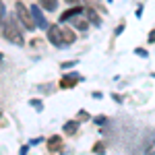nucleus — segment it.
<instances>
[{
	"label": "nucleus",
	"instance_id": "1",
	"mask_svg": "<svg viewBox=\"0 0 155 155\" xmlns=\"http://www.w3.org/2000/svg\"><path fill=\"white\" fill-rule=\"evenodd\" d=\"M0 33H2V37L4 39H8L11 44H15V46H23L25 39H23V33L19 31V27H17V19L15 17H4V21L0 23Z\"/></svg>",
	"mask_w": 155,
	"mask_h": 155
},
{
	"label": "nucleus",
	"instance_id": "2",
	"mask_svg": "<svg viewBox=\"0 0 155 155\" xmlns=\"http://www.w3.org/2000/svg\"><path fill=\"white\" fill-rule=\"evenodd\" d=\"M15 19H17V21H21V25H23L25 29H29V31H33V29H35L33 17H31L29 8L25 6L23 2H17V4H15Z\"/></svg>",
	"mask_w": 155,
	"mask_h": 155
},
{
	"label": "nucleus",
	"instance_id": "3",
	"mask_svg": "<svg viewBox=\"0 0 155 155\" xmlns=\"http://www.w3.org/2000/svg\"><path fill=\"white\" fill-rule=\"evenodd\" d=\"M29 12H31V17H33V23H35V27H39V29H48V21H46L44 12H41V8H39L37 4H33V6L29 8Z\"/></svg>",
	"mask_w": 155,
	"mask_h": 155
},
{
	"label": "nucleus",
	"instance_id": "4",
	"mask_svg": "<svg viewBox=\"0 0 155 155\" xmlns=\"http://www.w3.org/2000/svg\"><path fill=\"white\" fill-rule=\"evenodd\" d=\"M46 31H48V41L50 44H54V46H58V48L64 46V44H62V31H60L58 25H48Z\"/></svg>",
	"mask_w": 155,
	"mask_h": 155
},
{
	"label": "nucleus",
	"instance_id": "5",
	"mask_svg": "<svg viewBox=\"0 0 155 155\" xmlns=\"http://www.w3.org/2000/svg\"><path fill=\"white\" fill-rule=\"evenodd\" d=\"M62 147H64V143H62V137L54 134V137H50V139H48V149H50V153H58V151H62Z\"/></svg>",
	"mask_w": 155,
	"mask_h": 155
},
{
	"label": "nucleus",
	"instance_id": "6",
	"mask_svg": "<svg viewBox=\"0 0 155 155\" xmlns=\"http://www.w3.org/2000/svg\"><path fill=\"white\" fill-rule=\"evenodd\" d=\"M83 15L87 17V21H89L91 25H95V27H99V25H101V19H99V15H97V12L93 11L91 6H85V8H83Z\"/></svg>",
	"mask_w": 155,
	"mask_h": 155
},
{
	"label": "nucleus",
	"instance_id": "7",
	"mask_svg": "<svg viewBox=\"0 0 155 155\" xmlns=\"http://www.w3.org/2000/svg\"><path fill=\"white\" fill-rule=\"evenodd\" d=\"M77 81H83V77L81 74H71V77H64L62 81H60V89H72Z\"/></svg>",
	"mask_w": 155,
	"mask_h": 155
},
{
	"label": "nucleus",
	"instance_id": "8",
	"mask_svg": "<svg viewBox=\"0 0 155 155\" xmlns=\"http://www.w3.org/2000/svg\"><path fill=\"white\" fill-rule=\"evenodd\" d=\"M83 12V6H74V8H71V11H64L62 15H60V21L64 23V21H71V19H74L77 15H81Z\"/></svg>",
	"mask_w": 155,
	"mask_h": 155
},
{
	"label": "nucleus",
	"instance_id": "9",
	"mask_svg": "<svg viewBox=\"0 0 155 155\" xmlns=\"http://www.w3.org/2000/svg\"><path fill=\"white\" fill-rule=\"evenodd\" d=\"M60 31H62V44H64V46L77 41V33H74L72 29H60Z\"/></svg>",
	"mask_w": 155,
	"mask_h": 155
},
{
	"label": "nucleus",
	"instance_id": "10",
	"mask_svg": "<svg viewBox=\"0 0 155 155\" xmlns=\"http://www.w3.org/2000/svg\"><path fill=\"white\" fill-rule=\"evenodd\" d=\"M62 130L66 132V134H74V132L79 130V120H68L66 124H64V128Z\"/></svg>",
	"mask_w": 155,
	"mask_h": 155
},
{
	"label": "nucleus",
	"instance_id": "11",
	"mask_svg": "<svg viewBox=\"0 0 155 155\" xmlns=\"http://www.w3.org/2000/svg\"><path fill=\"white\" fill-rule=\"evenodd\" d=\"M39 6L46 8V11H50V12H54L58 8V0H39Z\"/></svg>",
	"mask_w": 155,
	"mask_h": 155
},
{
	"label": "nucleus",
	"instance_id": "12",
	"mask_svg": "<svg viewBox=\"0 0 155 155\" xmlns=\"http://www.w3.org/2000/svg\"><path fill=\"white\" fill-rule=\"evenodd\" d=\"M72 25H74V29H79V31H87V29H89V21H87V19H72Z\"/></svg>",
	"mask_w": 155,
	"mask_h": 155
},
{
	"label": "nucleus",
	"instance_id": "13",
	"mask_svg": "<svg viewBox=\"0 0 155 155\" xmlns=\"http://www.w3.org/2000/svg\"><path fill=\"white\" fill-rule=\"evenodd\" d=\"M93 153H95V155H104V153H106V145H104V143H95V145H93Z\"/></svg>",
	"mask_w": 155,
	"mask_h": 155
},
{
	"label": "nucleus",
	"instance_id": "14",
	"mask_svg": "<svg viewBox=\"0 0 155 155\" xmlns=\"http://www.w3.org/2000/svg\"><path fill=\"white\" fill-rule=\"evenodd\" d=\"M4 17H6V8H4V2L0 0V23L4 21Z\"/></svg>",
	"mask_w": 155,
	"mask_h": 155
},
{
	"label": "nucleus",
	"instance_id": "15",
	"mask_svg": "<svg viewBox=\"0 0 155 155\" xmlns=\"http://www.w3.org/2000/svg\"><path fill=\"white\" fill-rule=\"evenodd\" d=\"M134 52H137V54H139L141 58H147V56H149V54H147V50H143V48H137Z\"/></svg>",
	"mask_w": 155,
	"mask_h": 155
},
{
	"label": "nucleus",
	"instance_id": "16",
	"mask_svg": "<svg viewBox=\"0 0 155 155\" xmlns=\"http://www.w3.org/2000/svg\"><path fill=\"white\" fill-rule=\"evenodd\" d=\"M79 120H89V112L81 110V112H79Z\"/></svg>",
	"mask_w": 155,
	"mask_h": 155
},
{
	"label": "nucleus",
	"instance_id": "17",
	"mask_svg": "<svg viewBox=\"0 0 155 155\" xmlns=\"http://www.w3.org/2000/svg\"><path fill=\"white\" fill-rule=\"evenodd\" d=\"M27 153H29V145H25V147L19 149V155H27Z\"/></svg>",
	"mask_w": 155,
	"mask_h": 155
},
{
	"label": "nucleus",
	"instance_id": "18",
	"mask_svg": "<svg viewBox=\"0 0 155 155\" xmlns=\"http://www.w3.org/2000/svg\"><path fill=\"white\" fill-rule=\"evenodd\" d=\"M41 46H44V44H41L39 39H33V41H31V48H41Z\"/></svg>",
	"mask_w": 155,
	"mask_h": 155
},
{
	"label": "nucleus",
	"instance_id": "19",
	"mask_svg": "<svg viewBox=\"0 0 155 155\" xmlns=\"http://www.w3.org/2000/svg\"><path fill=\"white\" fill-rule=\"evenodd\" d=\"M31 106L37 107V110H41V107H44V106H41V101H35V99H31Z\"/></svg>",
	"mask_w": 155,
	"mask_h": 155
},
{
	"label": "nucleus",
	"instance_id": "20",
	"mask_svg": "<svg viewBox=\"0 0 155 155\" xmlns=\"http://www.w3.org/2000/svg\"><path fill=\"white\" fill-rule=\"evenodd\" d=\"M71 66H77V62H62V68H71Z\"/></svg>",
	"mask_w": 155,
	"mask_h": 155
},
{
	"label": "nucleus",
	"instance_id": "21",
	"mask_svg": "<svg viewBox=\"0 0 155 155\" xmlns=\"http://www.w3.org/2000/svg\"><path fill=\"white\" fill-rule=\"evenodd\" d=\"M147 39H149L151 44H155V29H153V31H151V33H149V37H147Z\"/></svg>",
	"mask_w": 155,
	"mask_h": 155
},
{
	"label": "nucleus",
	"instance_id": "22",
	"mask_svg": "<svg viewBox=\"0 0 155 155\" xmlns=\"http://www.w3.org/2000/svg\"><path fill=\"white\" fill-rule=\"evenodd\" d=\"M122 31H124V23H122V25H118V27H116V35H120Z\"/></svg>",
	"mask_w": 155,
	"mask_h": 155
},
{
	"label": "nucleus",
	"instance_id": "23",
	"mask_svg": "<svg viewBox=\"0 0 155 155\" xmlns=\"http://www.w3.org/2000/svg\"><path fill=\"white\" fill-rule=\"evenodd\" d=\"M66 2H68V4H72V6H77V4H79V0H66Z\"/></svg>",
	"mask_w": 155,
	"mask_h": 155
},
{
	"label": "nucleus",
	"instance_id": "24",
	"mask_svg": "<svg viewBox=\"0 0 155 155\" xmlns=\"http://www.w3.org/2000/svg\"><path fill=\"white\" fill-rule=\"evenodd\" d=\"M147 155H155V147H153V149H149V151H147Z\"/></svg>",
	"mask_w": 155,
	"mask_h": 155
},
{
	"label": "nucleus",
	"instance_id": "25",
	"mask_svg": "<svg viewBox=\"0 0 155 155\" xmlns=\"http://www.w3.org/2000/svg\"><path fill=\"white\" fill-rule=\"evenodd\" d=\"M153 137H155V128H153Z\"/></svg>",
	"mask_w": 155,
	"mask_h": 155
},
{
	"label": "nucleus",
	"instance_id": "26",
	"mask_svg": "<svg viewBox=\"0 0 155 155\" xmlns=\"http://www.w3.org/2000/svg\"><path fill=\"white\" fill-rule=\"evenodd\" d=\"M0 60H2V54H0Z\"/></svg>",
	"mask_w": 155,
	"mask_h": 155
},
{
	"label": "nucleus",
	"instance_id": "27",
	"mask_svg": "<svg viewBox=\"0 0 155 155\" xmlns=\"http://www.w3.org/2000/svg\"><path fill=\"white\" fill-rule=\"evenodd\" d=\"M153 77H155V74H153Z\"/></svg>",
	"mask_w": 155,
	"mask_h": 155
}]
</instances>
